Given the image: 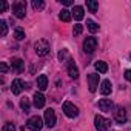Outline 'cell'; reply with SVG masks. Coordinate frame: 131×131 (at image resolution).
<instances>
[{"mask_svg":"<svg viewBox=\"0 0 131 131\" xmlns=\"http://www.w3.org/2000/svg\"><path fill=\"white\" fill-rule=\"evenodd\" d=\"M86 6H88V9L91 13H96L97 8H99V3L96 2V0H86Z\"/></svg>","mask_w":131,"mask_h":131,"instance_id":"cell-21","label":"cell"},{"mask_svg":"<svg viewBox=\"0 0 131 131\" xmlns=\"http://www.w3.org/2000/svg\"><path fill=\"white\" fill-rule=\"evenodd\" d=\"M29 106H31V105H29V99H28V97H23V99L20 100V108L26 113V111H29Z\"/></svg>","mask_w":131,"mask_h":131,"instance_id":"cell-22","label":"cell"},{"mask_svg":"<svg viewBox=\"0 0 131 131\" xmlns=\"http://www.w3.org/2000/svg\"><path fill=\"white\" fill-rule=\"evenodd\" d=\"M68 74H70L71 79H77L79 77V70H77V67L74 65L73 60H70V63H68Z\"/></svg>","mask_w":131,"mask_h":131,"instance_id":"cell-16","label":"cell"},{"mask_svg":"<svg viewBox=\"0 0 131 131\" xmlns=\"http://www.w3.org/2000/svg\"><path fill=\"white\" fill-rule=\"evenodd\" d=\"M113 116H114V122L119 123V125H123L126 122V111H125L123 106H116Z\"/></svg>","mask_w":131,"mask_h":131,"instance_id":"cell-4","label":"cell"},{"mask_svg":"<svg viewBox=\"0 0 131 131\" xmlns=\"http://www.w3.org/2000/svg\"><path fill=\"white\" fill-rule=\"evenodd\" d=\"M43 117H45V125L48 126V128H52L54 125H56V113H54V110H51V108H48L46 111H45V114H43Z\"/></svg>","mask_w":131,"mask_h":131,"instance_id":"cell-8","label":"cell"},{"mask_svg":"<svg viewBox=\"0 0 131 131\" xmlns=\"http://www.w3.org/2000/svg\"><path fill=\"white\" fill-rule=\"evenodd\" d=\"M82 31H83V26H82L80 23H76V25H74V29H73V34H74V36H80Z\"/></svg>","mask_w":131,"mask_h":131,"instance_id":"cell-25","label":"cell"},{"mask_svg":"<svg viewBox=\"0 0 131 131\" xmlns=\"http://www.w3.org/2000/svg\"><path fill=\"white\" fill-rule=\"evenodd\" d=\"M0 32H2L3 37L8 34V23H6L5 20H0Z\"/></svg>","mask_w":131,"mask_h":131,"instance_id":"cell-23","label":"cell"},{"mask_svg":"<svg viewBox=\"0 0 131 131\" xmlns=\"http://www.w3.org/2000/svg\"><path fill=\"white\" fill-rule=\"evenodd\" d=\"M125 79H126L128 82H131V70H126V71H125Z\"/></svg>","mask_w":131,"mask_h":131,"instance_id":"cell-31","label":"cell"},{"mask_svg":"<svg viewBox=\"0 0 131 131\" xmlns=\"http://www.w3.org/2000/svg\"><path fill=\"white\" fill-rule=\"evenodd\" d=\"M59 59H60L62 62H63L65 59H68V52H67V49H62V51L59 52ZM68 60H70V59H68Z\"/></svg>","mask_w":131,"mask_h":131,"instance_id":"cell-28","label":"cell"},{"mask_svg":"<svg viewBox=\"0 0 131 131\" xmlns=\"http://www.w3.org/2000/svg\"><path fill=\"white\" fill-rule=\"evenodd\" d=\"M63 113L67 114L68 117L74 119V117L79 116V108H77L74 103H71V102H65V103H63Z\"/></svg>","mask_w":131,"mask_h":131,"instance_id":"cell-5","label":"cell"},{"mask_svg":"<svg viewBox=\"0 0 131 131\" xmlns=\"http://www.w3.org/2000/svg\"><path fill=\"white\" fill-rule=\"evenodd\" d=\"M6 8H8V3H6V2H2V3H0V13H5Z\"/></svg>","mask_w":131,"mask_h":131,"instance_id":"cell-29","label":"cell"},{"mask_svg":"<svg viewBox=\"0 0 131 131\" xmlns=\"http://www.w3.org/2000/svg\"><path fill=\"white\" fill-rule=\"evenodd\" d=\"M45 6V3L42 2V0H34V2H32V8L34 9H42Z\"/></svg>","mask_w":131,"mask_h":131,"instance_id":"cell-27","label":"cell"},{"mask_svg":"<svg viewBox=\"0 0 131 131\" xmlns=\"http://www.w3.org/2000/svg\"><path fill=\"white\" fill-rule=\"evenodd\" d=\"M129 59H131V56H129Z\"/></svg>","mask_w":131,"mask_h":131,"instance_id":"cell-33","label":"cell"},{"mask_svg":"<svg viewBox=\"0 0 131 131\" xmlns=\"http://www.w3.org/2000/svg\"><path fill=\"white\" fill-rule=\"evenodd\" d=\"M97 48V39L96 37H86L83 42V51L86 54H93Z\"/></svg>","mask_w":131,"mask_h":131,"instance_id":"cell-7","label":"cell"},{"mask_svg":"<svg viewBox=\"0 0 131 131\" xmlns=\"http://www.w3.org/2000/svg\"><path fill=\"white\" fill-rule=\"evenodd\" d=\"M88 86H90V91L91 93L97 91V86H99V74H96V73L88 74Z\"/></svg>","mask_w":131,"mask_h":131,"instance_id":"cell-10","label":"cell"},{"mask_svg":"<svg viewBox=\"0 0 131 131\" xmlns=\"http://www.w3.org/2000/svg\"><path fill=\"white\" fill-rule=\"evenodd\" d=\"M37 88H39L40 91H45V90L48 88V77H46L45 74H42V76L37 77Z\"/></svg>","mask_w":131,"mask_h":131,"instance_id":"cell-14","label":"cell"},{"mask_svg":"<svg viewBox=\"0 0 131 131\" xmlns=\"http://www.w3.org/2000/svg\"><path fill=\"white\" fill-rule=\"evenodd\" d=\"M13 68L17 71V73H22L23 71V67H25V62L22 59H13Z\"/></svg>","mask_w":131,"mask_h":131,"instance_id":"cell-17","label":"cell"},{"mask_svg":"<svg viewBox=\"0 0 131 131\" xmlns=\"http://www.w3.org/2000/svg\"><path fill=\"white\" fill-rule=\"evenodd\" d=\"M32 99H34V106L36 108H43L45 106V96L40 91H36Z\"/></svg>","mask_w":131,"mask_h":131,"instance_id":"cell-12","label":"cell"},{"mask_svg":"<svg viewBox=\"0 0 131 131\" xmlns=\"http://www.w3.org/2000/svg\"><path fill=\"white\" fill-rule=\"evenodd\" d=\"M111 90H113V86H111V82L106 79V80H103L102 83H100V93L103 94V96H108V94H111Z\"/></svg>","mask_w":131,"mask_h":131,"instance_id":"cell-15","label":"cell"},{"mask_svg":"<svg viewBox=\"0 0 131 131\" xmlns=\"http://www.w3.org/2000/svg\"><path fill=\"white\" fill-rule=\"evenodd\" d=\"M13 11H14L16 17L23 19V17H25V14H26V2H22V0L16 2V3L13 5Z\"/></svg>","mask_w":131,"mask_h":131,"instance_id":"cell-6","label":"cell"},{"mask_svg":"<svg viewBox=\"0 0 131 131\" xmlns=\"http://www.w3.org/2000/svg\"><path fill=\"white\" fill-rule=\"evenodd\" d=\"M94 67H96V70H97L100 74H105V73L108 71V65H106L105 62H102V60H97V62L94 63Z\"/></svg>","mask_w":131,"mask_h":131,"instance_id":"cell-18","label":"cell"},{"mask_svg":"<svg viewBox=\"0 0 131 131\" xmlns=\"http://www.w3.org/2000/svg\"><path fill=\"white\" fill-rule=\"evenodd\" d=\"M25 86H26V83H25L22 79H14L13 83H11V91H13V94L19 96V94L25 90Z\"/></svg>","mask_w":131,"mask_h":131,"instance_id":"cell-9","label":"cell"},{"mask_svg":"<svg viewBox=\"0 0 131 131\" xmlns=\"http://www.w3.org/2000/svg\"><path fill=\"white\" fill-rule=\"evenodd\" d=\"M97 106H99L100 111H111V108H113V100H111V99H100V100L97 102Z\"/></svg>","mask_w":131,"mask_h":131,"instance_id":"cell-11","label":"cell"},{"mask_svg":"<svg viewBox=\"0 0 131 131\" xmlns=\"http://www.w3.org/2000/svg\"><path fill=\"white\" fill-rule=\"evenodd\" d=\"M2 131H16V126H14V123H11V122H6V123L3 125Z\"/></svg>","mask_w":131,"mask_h":131,"instance_id":"cell-26","label":"cell"},{"mask_svg":"<svg viewBox=\"0 0 131 131\" xmlns=\"http://www.w3.org/2000/svg\"><path fill=\"white\" fill-rule=\"evenodd\" d=\"M14 37H16L17 40H23V39H25V31L20 29V28H16V31H14Z\"/></svg>","mask_w":131,"mask_h":131,"instance_id":"cell-24","label":"cell"},{"mask_svg":"<svg viewBox=\"0 0 131 131\" xmlns=\"http://www.w3.org/2000/svg\"><path fill=\"white\" fill-rule=\"evenodd\" d=\"M86 26H88V29H90V32H97L99 31V25L94 22V20H86Z\"/></svg>","mask_w":131,"mask_h":131,"instance_id":"cell-20","label":"cell"},{"mask_svg":"<svg viewBox=\"0 0 131 131\" xmlns=\"http://www.w3.org/2000/svg\"><path fill=\"white\" fill-rule=\"evenodd\" d=\"M34 48H36L37 56H40V57H43V56H46V54L49 52V43H48L46 40H43V39L37 40V42L34 43Z\"/></svg>","mask_w":131,"mask_h":131,"instance_id":"cell-2","label":"cell"},{"mask_svg":"<svg viewBox=\"0 0 131 131\" xmlns=\"http://www.w3.org/2000/svg\"><path fill=\"white\" fill-rule=\"evenodd\" d=\"M71 17H73V14H71V11H68V9H62L60 14H59V19H60L62 22H70Z\"/></svg>","mask_w":131,"mask_h":131,"instance_id":"cell-19","label":"cell"},{"mask_svg":"<svg viewBox=\"0 0 131 131\" xmlns=\"http://www.w3.org/2000/svg\"><path fill=\"white\" fill-rule=\"evenodd\" d=\"M94 126H96L97 131H105V129H108L111 126V120L110 119H105L103 116H99L97 114L94 117Z\"/></svg>","mask_w":131,"mask_h":131,"instance_id":"cell-1","label":"cell"},{"mask_svg":"<svg viewBox=\"0 0 131 131\" xmlns=\"http://www.w3.org/2000/svg\"><path fill=\"white\" fill-rule=\"evenodd\" d=\"M71 14H73V17H74L76 20H82V19L85 17V11H83V8H82V6H79V5L73 8Z\"/></svg>","mask_w":131,"mask_h":131,"instance_id":"cell-13","label":"cell"},{"mask_svg":"<svg viewBox=\"0 0 131 131\" xmlns=\"http://www.w3.org/2000/svg\"><path fill=\"white\" fill-rule=\"evenodd\" d=\"M0 71H2V73H6V71H8V65H6V63H0Z\"/></svg>","mask_w":131,"mask_h":131,"instance_id":"cell-30","label":"cell"},{"mask_svg":"<svg viewBox=\"0 0 131 131\" xmlns=\"http://www.w3.org/2000/svg\"><path fill=\"white\" fill-rule=\"evenodd\" d=\"M62 3H63L65 6H70V5H74V3L71 2V0H62Z\"/></svg>","mask_w":131,"mask_h":131,"instance_id":"cell-32","label":"cell"},{"mask_svg":"<svg viewBox=\"0 0 131 131\" xmlns=\"http://www.w3.org/2000/svg\"><path fill=\"white\" fill-rule=\"evenodd\" d=\"M43 120L39 117V116H32V117H29L28 119V122H26V126L31 129V131H40L42 128H43Z\"/></svg>","mask_w":131,"mask_h":131,"instance_id":"cell-3","label":"cell"}]
</instances>
